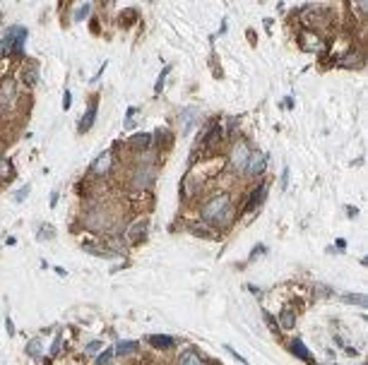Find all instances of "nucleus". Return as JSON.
I'll use <instances>...</instances> for the list:
<instances>
[{"label": "nucleus", "mask_w": 368, "mask_h": 365, "mask_svg": "<svg viewBox=\"0 0 368 365\" xmlns=\"http://www.w3.org/2000/svg\"><path fill=\"white\" fill-rule=\"evenodd\" d=\"M231 212H234V207H231V197L229 195H217V197H212L210 202H205L202 207V219L210 223H227L231 219Z\"/></svg>", "instance_id": "nucleus-1"}, {"label": "nucleus", "mask_w": 368, "mask_h": 365, "mask_svg": "<svg viewBox=\"0 0 368 365\" xmlns=\"http://www.w3.org/2000/svg\"><path fill=\"white\" fill-rule=\"evenodd\" d=\"M248 159H251V147L243 142V140H236V142L231 144V151H229L231 166H234L236 171H243L246 164H248Z\"/></svg>", "instance_id": "nucleus-2"}, {"label": "nucleus", "mask_w": 368, "mask_h": 365, "mask_svg": "<svg viewBox=\"0 0 368 365\" xmlns=\"http://www.w3.org/2000/svg\"><path fill=\"white\" fill-rule=\"evenodd\" d=\"M17 106V84L15 80H5L0 84V108L10 111Z\"/></svg>", "instance_id": "nucleus-3"}, {"label": "nucleus", "mask_w": 368, "mask_h": 365, "mask_svg": "<svg viewBox=\"0 0 368 365\" xmlns=\"http://www.w3.org/2000/svg\"><path fill=\"white\" fill-rule=\"evenodd\" d=\"M265 166H267V154L265 151H251V159H248V164H246V173H251V175H260L262 171H265Z\"/></svg>", "instance_id": "nucleus-4"}, {"label": "nucleus", "mask_w": 368, "mask_h": 365, "mask_svg": "<svg viewBox=\"0 0 368 365\" xmlns=\"http://www.w3.org/2000/svg\"><path fill=\"white\" fill-rule=\"evenodd\" d=\"M111 166H113V154H111V151H101V154L96 156L92 171H94V175H106V173H111Z\"/></svg>", "instance_id": "nucleus-5"}, {"label": "nucleus", "mask_w": 368, "mask_h": 365, "mask_svg": "<svg viewBox=\"0 0 368 365\" xmlns=\"http://www.w3.org/2000/svg\"><path fill=\"white\" fill-rule=\"evenodd\" d=\"M94 120H96V103L92 101L89 106H87V111H85V116H82V120L77 123V132H89L92 130V125H94Z\"/></svg>", "instance_id": "nucleus-6"}, {"label": "nucleus", "mask_w": 368, "mask_h": 365, "mask_svg": "<svg viewBox=\"0 0 368 365\" xmlns=\"http://www.w3.org/2000/svg\"><path fill=\"white\" fill-rule=\"evenodd\" d=\"M195 111L193 108H186V111L180 113V118H178V123H180V132L183 135H188L190 130H193V125H195Z\"/></svg>", "instance_id": "nucleus-7"}, {"label": "nucleus", "mask_w": 368, "mask_h": 365, "mask_svg": "<svg viewBox=\"0 0 368 365\" xmlns=\"http://www.w3.org/2000/svg\"><path fill=\"white\" fill-rule=\"evenodd\" d=\"M301 43H303L305 51H320V48H322L320 36H318V34H313V32H303V34H301Z\"/></svg>", "instance_id": "nucleus-8"}, {"label": "nucleus", "mask_w": 368, "mask_h": 365, "mask_svg": "<svg viewBox=\"0 0 368 365\" xmlns=\"http://www.w3.org/2000/svg\"><path fill=\"white\" fill-rule=\"evenodd\" d=\"M289 349H291V353H296L301 360H305V363H311V365H315V358L311 356V351H305L303 349V344H301V339H294V341L289 344Z\"/></svg>", "instance_id": "nucleus-9"}, {"label": "nucleus", "mask_w": 368, "mask_h": 365, "mask_svg": "<svg viewBox=\"0 0 368 365\" xmlns=\"http://www.w3.org/2000/svg\"><path fill=\"white\" fill-rule=\"evenodd\" d=\"M152 180H154V168L145 166V168H140V171H137V180H135V185H137V188H147Z\"/></svg>", "instance_id": "nucleus-10"}, {"label": "nucleus", "mask_w": 368, "mask_h": 365, "mask_svg": "<svg viewBox=\"0 0 368 365\" xmlns=\"http://www.w3.org/2000/svg\"><path fill=\"white\" fill-rule=\"evenodd\" d=\"M145 229H147V221H137L130 226V231H128V238H130V243H140L142 238H145Z\"/></svg>", "instance_id": "nucleus-11"}, {"label": "nucleus", "mask_w": 368, "mask_h": 365, "mask_svg": "<svg viewBox=\"0 0 368 365\" xmlns=\"http://www.w3.org/2000/svg\"><path fill=\"white\" fill-rule=\"evenodd\" d=\"M265 195H267V185H260L258 190L253 192V197L248 199V204H246V212H253L258 204H262V199H265Z\"/></svg>", "instance_id": "nucleus-12"}, {"label": "nucleus", "mask_w": 368, "mask_h": 365, "mask_svg": "<svg viewBox=\"0 0 368 365\" xmlns=\"http://www.w3.org/2000/svg\"><path fill=\"white\" fill-rule=\"evenodd\" d=\"M149 344H152V346H157V349H171L173 336H166V334H152V336H149Z\"/></svg>", "instance_id": "nucleus-13"}, {"label": "nucleus", "mask_w": 368, "mask_h": 365, "mask_svg": "<svg viewBox=\"0 0 368 365\" xmlns=\"http://www.w3.org/2000/svg\"><path fill=\"white\" fill-rule=\"evenodd\" d=\"M279 327H282V329H294V327H296V315H294L289 308H284L282 312H279Z\"/></svg>", "instance_id": "nucleus-14"}, {"label": "nucleus", "mask_w": 368, "mask_h": 365, "mask_svg": "<svg viewBox=\"0 0 368 365\" xmlns=\"http://www.w3.org/2000/svg\"><path fill=\"white\" fill-rule=\"evenodd\" d=\"M130 144H133L135 149H147L149 144H152V135L149 132H137V135L130 137Z\"/></svg>", "instance_id": "nucleus-15"}, {"label": "nucleus", "mask_w": 368, "mask_h": 365, "mask_svg": "<svg viewBox=\"0 0 368 365\" xmlns=\"http://www.w3.org/2000/svg\"><path fill=\"white\" fill-rule=\"evenodd\" d=\"M178 365H205V363H202V358L197 356L195 351H183L180 358H178Z\"/></svg>", "instance_id": "nucleus-16"}, {"label": "nucleus", "mask_w": 368, "mask_h": 365, "mask_svg": "<svg viewBox=\"0 0 368 365\" xmlns=\"http://www.w3.org/2000/svg\"><path fill=\"white\" fill-rule=\"evenodd\" d=\"M135 351H137V344L135 341H120V344H116L113 356H128V353H135Z\"/></svg>", "instance_id": "nucleus-17"}, {"label": "nucleus", "mask_w": 368, "mask_h": 365, "mask_svg": "<svg viewBox=\"0 0 368 365\" xmlns=\"http://www.w3.org/2000/svg\"><path fill=\"white\" fill-rule=\"evenodd\" d=\"M22 80L27 84H36L39 82V70H36V65H27L22 70Z\"/></svg>", "instance_id": "nucleus-18"}, {"label": "nucleus", "mask_w": 368, "mask_h": 365, "mask_svg": "<svg viewBox=\"0 0 368 365\" xmlns=\"http://www.w3.org/2000/svg\"><path fill=\"white\" fill-rule=\"evenodd\" d=\"M10 175H12V164L5 156H0V180H8Z\"/></svg>", "instance_id": "nucleus-19"}, {"label": "nucleus", "mask_w": 368, "mask_h": 365, "mask_svg": "<svg viewBox=\"0 0 368 365\" xmlns=\"http://www.w3.org/2000/svg\"><path fill=\"white\" fill-rule=\"evenodd\" d=\"M41 346H44V344H41V339H32V341H29V349H27V353H29L32 358H39L41 351H44Z\"/></svg>", "instance_id": "nucleus-20"}, {"label": "nucleus", "mask_w": 368, "mask_h": 365, "mask_svg": "<svg viewBox=\"0 0 368 365\" xmlns=\"http://www.w3.org/2000/svg\"><path fill=\"white\" fill-rule=\"evenodd\" d=\"M344 303H352V305H359V308H366V295H356V293H346Z\"/></svg>", "instance_id": "nucleus-21"}, {"label": "nucleus", "mask_w": 368, "mask_h": 365, "mask_svg": "<svg viewBox=\"0 0 368 365\" xmlns=\"http://www.w3.org/2000/svg\"><path fill=\"white\" fill-rule=\"evenodd\" d=\"M166 75H169V67H164V70L159 72V77H157V84H154V94H161V92H164V84H166Z\"/></svg>", "instance_id": "nucleus-22"}, {"label": "nucleus", "mask_w": 368, "mask_h": 365, "mask_svg": "<svg viewBox=\"0 0 368 365\" xmlns=\"http://www.w3.org/2000/svg\"><path fill=\"white\" fill-rule=\"evenodd\" d=\"M89 12H92V5H89V3L79 5V8L75 10V22H82V19H85V17L89 15Z\"/></svg>", "instance_id": "nucleus-23"}, {"label": "nucleus", "mask_w": 368, "mask_h": 365, "mask_svg": "<svg viewBox=\"0 0 368 365\" xmlns=\"http://www.w3.org/2000/svg\"><path fill=\"white\" fill-rule=\"evenodd\" d=\"M262 255H267V247L262 245V243H258V245H255V250L251 253V262H255V260H258V257H262Z\"/></svg>", "instance_id": "nucleus-24"}, {"label": "nucleus", "mask_w": 368, "mask_h": 365, "mask_svg": "<svg viewBox=\"0 0 368 365\" xmlns=\"http://www.w3.org/2000/svg\"><path fill=\"white\" fill-rule=\"evenodd\" d=\"M113 358V349H109V351H104L101 356H96V365H109V360Z\"/></svg>", "instance_id": "nucleus-25"}, {"label": "nucleus", "mask_w": 368, "mask_h": 365, "mask_svg": "<svg viewBox=\"0 0 368 365\" xmlns=\"http://www.w3.org/2000/svg\"><path fill=\"white\" fill-rule=\"evenodd\" d=\"M39 238H41V240H51V238H53V229H51L48 223H44V226H41Z\"/></svg>", "instance_id": "nucleus-26"}, {"label": "nucleus", "mask_w": 368, "mask_h": 365, "mask_svg": "<svg viewBox=\"0 0 368 365\" xmlns=\"http://www.w3.org/2000/svg\"><path fill=\"white\" fill-rule=\"evenodd\" d=\"M137 116V108H128V116H126V130H133V120Z\"/></svg>", "instance_id": "nucleus-27"}, {"label": "nucleus", "mask_w": 368, "mask_h": 365, "mask_svg": "<svg viewBox=\"0 0 368 365\" xmlns=\"http://www.w3.org/2000/svg\"><path fill=\"white\" fill-rule=\"evenodd\" d=\"M101 346H104L101 341H89V344H87V353H89V356H94V353H99V351H101Z\"/></svg>", "instance_id": "nucleus-28"}, {"label": "nucleus", "mask_w": 368, "mask_h": 365, "mask_svg": "<svg viewBox=\"0 0 368 365\" xmlns=\"http://www.w3.org/2000/svg\"><path fill=\"white\" fill-rule=\"evenodd\" d=\"M27 192H29V185H24L22 190H17L15 195H12V199H15V202H24V199H27Z\"/></svg>", "instance_id": "nucleus-29"}, {"label": "nucleus", "mask_w": 368, "mask_h": 365, "mask_svg": "<svg viewBox=\"0 0 368 365\" xmlns=\"http://www.w3.org/2000/svg\"><path fill=\"white\" fill-rule=\"evenodd\" d=\"M63 96H65V99H63V108L68 111V108H70V103H72V94L68 92V89H65V94H63Z\"/></svg>", "instance_id": "nucleus-30"}, {"label": "nucleus", "mask_w": 368, "mask_h": 365, "mask_svg": "<svg viewBox=\"0 0 368 365\" xmlns=\"http://www.w3.org/2000/svg\"><path fill=\"white\" fill-rule=\"evenodd\" d=\"M265 322H267L270 327H272V329H279V327H277V322H274V317L270 315V312H265Z\"/></svg>", "instance_id": "nucleus-31"}, {"label": "nucleus", "mask_w": 368, "mask_h": 365, "mask_svg": "<svg viewBox=\"0 0 368 365\" xmlns=\"http://www.w3.org/2000/svg\"><path fill=\"white\" fill-rule=\"evenodd\" d=\"M5 325H8V334L12 336V334H15V327H12V320L8 317V320H5Z\"/></svg>", "instance_id": "nucleus-32"}, {"label": "nucleus", "mask_w": 368, "mask_h": 365, "mask_svg": "<svg viewBox=\"0 0 368 365\" xmlns=\"http://www.w3.org/2000/svg\"><path fill=\"white\" fill-rule=\"evenodd\" d=\"M55 202H58V190H55L53 195H51V207H55Z\"/></svg>", "instance_id": "nucleus-33"}, {"label": "nucleus", "mask_w": 368, "mask_h": 365, "mask_svg": "<svg viewBox=\"0 0 368 365\" xmlns=\"http://www.w3.org/2000/svg\"><path fill=\"white\" fill-rule=\"evenodd\" d=\"M346 212H349V216H356L359 212H356V207H346Z\"/></svg>", "instance_id": "nucleus-34"}]
</instances>
